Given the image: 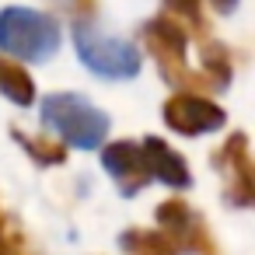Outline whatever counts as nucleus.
<instances>
[{"instance_id":"1","label":"nucleus","mask_w":255,"mask_h":255,"mask_svg":"<svg viewBox=\"0 0 255 255\" xmlns=\"http://www.w3.org/2000/svg\"><path fill=\"white\" fill-rule=\"evenodd\" d=\"M42 123L60 133L67 147L95 150L109 136V116L74 91H56L42 98Z\"/></svg>"},{"instance_id":"2","label":"nucleus","mask_w":255,"mask_h":255,"mask_svg":"<svg viewBox=\"0 0 255 255\" xmlns=\"http://www.w3.org/2000/svg\"><path fill=\"white\" fill-rule=\"evenodd\" d=\"M0 49L18 60L42 63L60 49V21L35 7H4L0 11Z\"/></svg>"},{"instance_id":"3","label":"nucleus","mask_w":255,"mask_h":255,"mask_svg":"<svg viewBox=\"0 0 255 255\" xmlns=\"http://www.w3.org/2000/svg\"><path fill=\"white\" fill-rule=\"evenodd\" d=\"M74 46H77L81 63L105 81H129L143 67V56L129 39L102 35L95 25H84V21H77L74 28Z\"/></svg>"},{"instance_id":"4","label":"nucleus","mask_w":255,"mask_h":255,"mask_svg":"<svg viewBox=\"0 0 255 255\" xmlns=\"http://www.w3.org/2000/svg\"><path fill=\"white\" fill-rule=\"evenodd\" d=\"M140 32H143L147 53L154 56L161 77H164L171 88L213 91V84H210L199 70H189V63H185V42H189V35H185V28H182L175 18H154V21H147Z\"/></svg>"},{"instance_id":"5","label":"nucleus","mask_w":255,"mask_h":255,"mask_svg":"<svg viewBox=\"0 0 255 255\" xmlns=\"http://www.w3.org/2000/svg\"><path fill=\"white\" fill-rule=\"evenodd\" d=\"M154 217L161 224V234L175 245V252H185V255H220V245H217L206 217L196 213L185 199H164Z\"/></svg>"},{"instance_id":"6","label":"nucleus","mask_w":255,"mask_h":255,"mask_svg":"<svg viewBox=\"0 0 255 255\" xmlns=\"http://www.w3.org/2000/svg\"><path fill=\"white\" fill-rule=\"evenodd\" d=\"M161 112H164V123L182 136H206V133L224 129V123H227V112L217 102H210V98H203L196 91L171 95Z\"/></svg>"},{"instance_id":"7","label":"nucleus","mask_w":255,"mask_h":255,"mask_svg":"<svg viewBox=\"0 0 255 255\" xmlns=\"http://www.w3.org/2000/svg\"><path fill=\"white\" fill-rule=\"evenodd\" d=\"M217 168L224 171V192L234 206L255 203V164L248 154V136L238 129L227 136V143L217 150Z\"/></svg>"},{"instance_id":"8","label":"nucleus","mask_w":255,"mask_h":255,"mask_svg":"<svg viewBox=\"0 0 255 255\" xmlns=\"http://www.w3.org/2000/svg\"><path fill=\"white\" fill-rule=\"evenodd\" d=\"M102 164L105 171L112 175V182L119 185L123 196H136L147 182H150V171L143 164V154H140V143L133 140H116L102 150Z\"/></svg>"},{"instance_id":"9","label":"nucleus","mask_w":255,"mask_h":255,"mask_svg":"<svg viewBox=\"0 0 255 255\" xmlns=\"http://www.w3.org/2000/svg\"><path fill=\"white\" fill-rule=\"evenodd\" d=\"M140 154H143V164L150 171V182L157 178V182H164L171 189H189L192 185V171H189L185 157L178 150H171L161 136H147L140 143Z\"/></svg>"},{"instance_id":"10","label":"nucleus","mask_w":255,"mask_h":255,"mask_svg":"<svg viewBox=\"0 0 255 255\" xmlns=\"http://www.w3.org/2000/svg\"><path fill=\"white\" fill-rule=\"evenodd\" d=\"M199 60H203V77L213 84V91H224L227 84H231V77H234V63H231V49L224 46V42H203V49H199Z\"/></svg>"},{"instance_id":"11","label":"nucleus","mask_w":255,"mask_h":255,"mask_svg":"<svg viewBox=\"0 0 255 255\" xmlns=\"http://www.w3.org/2000/svg\"><path fill=\"white\" fill-rule=\"evenodd\" d=\"M0 95L11 98L14 105H32L35 102V81H32V74L25 67H18V63L4 60V56H0Z\"/></svg>"},{"instance_id":"12","label":"nucleus","mask_w":255,"mask_h":255,"mask_svg":"<svg viewBox=\"0 0 255 255\" xmlns=\"http://www.w3.org/2000/svg\"><path fill=\"white\" fill-rule=\"evenodd\" d=\"M119 248L126 255H178L175 245L161 234V231H143V227H129L119 238Z\"/></svg>"},{"instance_id":"13","label":"nucleus","mask_w":255,"mask_h":255,"mask_svg":"<svg viewBox=\"0 0 255 255\" xmlns=\"http://www.w3.org/2000/svg\"><path fill=\"white\" fill-rule=\"evenodd\" d=\"M11 136L21 143V150L35 161V164H42V168H53V164H63L67 161V147L60 143V140H46V136H28V133H21L18 126L11 129Z\"/></svg>"},{"instance_id":"14","label":"nucleus","mask_w":255,"mask_h":255,"mask_svg":"<svg viewBox=\"0 0 255 255\" xmlns=\"http://www.w3.org/2000/svg\"><path fill=\"white\" fill-rule=\"evenodd\" d=\"M164 7L171 11V18L196 32V35H206V18H203V0H164Z\"/></svg>"},{"instance_id":"15","label":"nucleus","mask_w":255,"mask_h":255,"mask_svg":"<svg viewBox=\"0 0 255 255\" xmlns=\"http://www.w3.org/2000/svg\"><path fill=\"white\" fill-rule=\"evenodd\" d=\"M0 255H28L21 231L14 227V220L0 217Z\"/></svg>"},{"instance_id":"16","label":"nucleus","mask_w":255,"mask_h":255,"mask_svg":"<svg viewBox=\"0 0 255 255\" xmlns=\"http://www.w3.org/2000/svg\"><path fill=\"white\" fill-rule=\"evenodd\" d=\"M53 4L63 11V14H70L74 21H91L95 18V11H98V0H53Z\"/></svg>"},{"instance_id":"17","label":"nucleus","mask_w":255,"mask_h":255,"mask_svg":"<svg viewBox=\"0 0 255 255\" xmlns=\"http://www.w3.org/2000/svg\"><path fill=\"white\" fill-rule=\"evenodd\" d=\"M210 4H213V7H217L220 14H231V11L238 7V0H210Z\"/></svg>"}]
</instances>
